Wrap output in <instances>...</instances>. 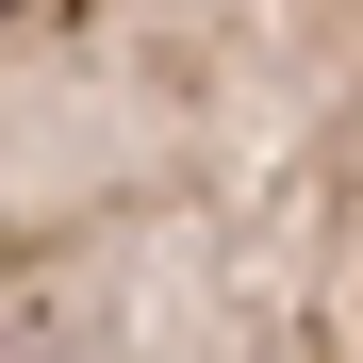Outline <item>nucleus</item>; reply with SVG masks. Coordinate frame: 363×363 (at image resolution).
I'll return each instance as SVG.
<instances>
[{
    "instance_id": "1",
    "label": "nucleus",
    "mask_w": 363,
    "mask_h": 363,
    "mask_svg": "<svg viewBox=\"0 0 363 363\" xmlns=\"http://www.w3.org/2000/svg\"><path fill=\"white\" fill-rule=\"evenodd\" d=\"M0 363H363V0H0Z\"/></svg>"
}]
</instances>
